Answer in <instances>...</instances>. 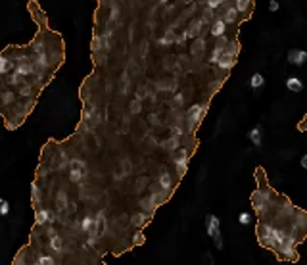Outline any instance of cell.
I'll list each match as a JSON object with an SVG mask.
<instances>
[{"label":"cell","instance_id":"6da1fadb","mask_svg":"<svg viewBox=\"0 0 307 265\" xmlns=\"http://www.w3.org/2000/svg\"><path fill=\"white\" fill-rule=\"evenodd\" d=\"M27 8L31 12V17L39 25V33L35 35V39L25 46L31 62L35 65V71L44 85H48L54 73L60 69V65L65 60V50H63V39L60 33H54L48 27V16L46 12L40 8L39 2L31 0L27 4Z\"/></svg>","mask_w":307,"mask_h":265},{"label":"cell","instance_id":"7a4b0ae2","mask_svg":"<svg viewBox=\"0 0 307 265\" xmlns=\"http://www.w3.org/2000/svg\"><path fill=\"white\" fill-rule=\"evenodd\" d=\"M87 163L81 160V158H71L69 167H67V177H69V183L73 185H79L81 181L87 177Z\"/></svg>","mask_w":307,"mask_h":265},{"label":"cell","instance_id":"3957f363","mask_svg":"<svg viewBox=\"0 0 307 265\" xmlns=\"http://www.w3.org/2000/svg\"><path fill=\"white\" fill-rule=\"evenodd\" d=\"M237 54H238V42H234V40L230 42V40H228L227 49L221 54L219 62L215 65H219V69H223V71H228L232 65L237 64Z\"/></svg>","mask_w":307,"mask_h":265},{"label":"cell","instance_id":"277c9868","mask_svg":"<svg viewBox=\"0 0 307 265\" xmlns=\"http://www.w3.org/2000/svg\"><path fill=\"white\" fill-rule=\"evenodd\" d=\"M205 115V106L204 104H194L188 108L186 112V131L188 133H194L196 127L200 125V121L204 119Z\"/></svg>","mask_w":307,"mask_h":265},{"label":"cell","instance_id":"5b68a950","mask_svg":"<svg viewBox=\"0 0 307 265\" xmlns=\"http://www.w3.org/2000/svg\"><path fill=\"white\" fill-rule=\"evenodd\" d=\"M205 231H207V236L215 240V246L219 250L223 248V240H221V231H219V219L215 215L205 217Z\"/></svg>","mask_w":307,"mask_h":265},{"label":"cell","instance_id":"8992f818","mask_svg":"<svg viewBox=\"0 0 307 265\" xmlns=\"http://www.w3.org/2000/svg\"><path fill=\"white\" fill-rule=\"evenodd\" d=\"M46 248H48V252L54 254L56 257H62L63 254H65V240L56 233L46 238Z\"/></svg>","mask_w":307,"mask_h":265},{"label":"cell","instance_id":"52a82bcc","mask_svg":"<svg viewBox=\"0 0 307 265\" xmlns=\"http://www.w3.org/2000/svg\"><path fill=\"white\" fill-rule=\"evenodd\" d=\"M188 150H184V148H177V150H173V161L175 165H177V173H179V177H182L184 173H186V167H188Z\"/></svg>","mask_w":307,"mask_h":265},{"label":"cell","instance_id":"ba28073f","mask_svg":"<svg viewBox=\"0 0 307 265\" xmlns=\"http://www.w3.org/2000/svg\"><path fill=\"white\" fill-rule=\"evenodd\" d=\"M17 92H16V88H10V87H6L2 92H0V113L4 112V110H8L10 106L14 104L17 100Z\"/></svg>","mask_w":307,"mask_h":265},{"label":"cell","instance_id":"9c48e42d","mask_svg":"<svg viewBox=\"0 0 307 265\" xmlns=\"http://www.w3.org/2000/svg\"><path fill=\"white\" fill-rule=\"evenodd\" d=\"M37 213H35V225H48V223H54L56 217H58V213H54V211H50V209L46 208H39L35 209Z\"/></svg>","mask_w":307,"mask_h":265},{"label":"cell","instance_id":"30bf717a","mask_svg":"<svg viewBox=\"0 0 307 265\" xmlns=\"http://www.w3.org/2000/svg\"><path fill=\"white\" fill-rule=\"evenodd\" d=\"M31 206L35 209L42 208V190H40L39 181H33L31 183Z\"/></svg>","mask_w":307,"mask_h":265},{"label":"cell","instance_id":"8fae6325","mask_svg":"<svg viewBox=\"0 0 307 265\" xmlns=\"http://www.w3.org/2000/svg\"><path fill=\"white\" fill-rule=\"evenodd\" d=\"M288 62H290L292 65L301 67L303 64H307V52L305 50H298V49L290 50V52H288Z\"/></svg>","mask_w":307,"mask_h":265},{"label":"cell","instance_id":"7c38bea8","mask_svg":"<svg viewBox=\"0 0 307 265\" xmlns=\"http://www.w3.org/2000/svg\"><path fill=\"white\" fill-rule=\"evenodd\" d=\"M67 204H69V200H67V192H65L63 188H60V190L56 192V213L62 215L63 211H67Z\"/></svg>","mask_w":307,"mask_h":265},{"label":"cell","instance_id":"4fadbf2b","mask_svg":"<svg viewBox=\"0 0 307 265\" xmlns=\"http://www.w3.org/2000/svg\"><path fill=\"white\" fill-rule=\"evenodd\" d=\"M33 263H37V265H54V263H58V257H56L54 254H42L40 250H37V256H35V259H33Z\"/></svg>","mask_w":307,"mask_h":265},{"label":"cell","instance_id":"5bb4252c","mask_svg":"<svg viewBox=\"0 0 307 265\" xmlns=\"http://www.w3.org/2000/svg\"><path fill=\"white\" fill-rule=\"evenodd\" d=\"M158 186L159 188H163V190H173V179H171V175H169V171H161L159 173V179H158Z\"/></svg>","mask_w":307,"mask_h":265},{"label":"cell","instance_id":"9a60e30c","mask_svg":"<svg viewBox=\"0 0 307 265\" xmlns=\"http://www.w3.org/2000/svg\"><path fill=\"white\" fill-rule=\"evenodd\" d=\"M96 227V215H87L81 221V231L85 234H92Z\"/></svg>","mask_w":307,"mask_h":265},{"label":"cell","instance_id":"2e32d148","mask_svg":"<svg viewBox=\"0 0 307 265\" xmlns=\"http://www.w3.org/2000/svg\"><path fill=\"white\" fill-rule=\"evenodd\" d=\"M225 31H227V21L223 19V17H219V19H215L213 21V25H211V35L213 37H223L225 35Z\"/></svg>","mask_w":307,"mask_h":265},{"label":"cell","instance_id":"e0dca14e","mask_svg":"<svg viewBox=\"0 0 307 265\" xmlns=\"http://www.w3.org/2000/svg\"><path fill=\"white\" fill-rule=\"evenodd\" d=\"M158 206H159V204L156 202V198H154V194H150L148 198H142V200H140V208L144 209L146 213H150V215H152V211L158 208Z\"/></svg>","mask_w":307,"mask_h":265},{"label":"cell","instance_id":"ac0fdd59","mask_svg":"<svg viewBox=\"0 0 307 265\" xmlns=\"http://www.w3.org/2000/svg\"><path fill=\"white\" fill-rule=\"evenodd\" d=\"M202 27H204V21H202V19H194V21L188 25V29H186V33H188V39H196V37H200Z\"/></svg>","mask_w":307,"mask_h":265},{"label":"cell","instance_id":"d6986e66","mask_svg":"<svg viewBox=\"0 0 307 265\" xmlns=\"http://www.w3.org/2000/svg\"><path fill=\"white\" fill-rule=\"evenodd\" d=\"M104 233H106V217L104 213H96V227H95V233L98 238H102Z\"/></svg>","mask_w":307,"mask_h":265},{"label":"cell","instance_id":"ffe728a7","mask_svg":"<svg viewBox=\"0 0 307 265\" xmlns=\"http://www.w3.org/2000/svg\"><path fill=\"white\" fill-rule=\"evenodd\" d=\"M148 219H150V213H133V217H131V223H133L136 229H142V227L148 223Z\"/></svg>","mask_w":307,"mask_h":265},{"label":"cell","instance_id":"44dd1931","mask_svg":"<svg viewBox=\"0 0 307 265\" xmlns=\"http://www.w3.org/2000/svg\"><path fill=\"white\" fill-rule=\"evenodd\" d=\"M286 87H288V90H292V92H299V90L303 88V83H301V79H298V77H288V79H286Z\"/></svg>","mask_w":307,"mask_h":265},{"label":"cell","instance_id":"7402d4cb","mask_svg":"<svg viewBox=\"0 0 307 265\" xmlns=\"http://www.w3.org/2000/svg\"><path fill=\"white\" fill-rule=\"evenodd\" d=\"M237 17H238V10H237V6H228V8L225 10V16H223V19L227 21V25L234 23V21H237Z\"/></svg>","mask_w":307,"mask_h":265},{"label":"cell","instance_id":"603a6c76","mask_svg":"<svg viewBox=\"0 0 307 265\" xmlns=\"http://www.w3.org/2000/svg\"><path fill=\"white\" fill-rule=\"evenodd\" d=\"M248 138H250V142H252V144L261 146V129L259 127L250 129V133H248Z\"/></svg>","mask_w":307,"mask_h":265},{"label":"cell","instance_id":"cb8c5ba5","mask_svg":"<svg viewBox=\"0 0 307 265\" xmlns=\"http://www.w3.org/2000/svg\"><path fill=\"white\" fill-rule=\"evenodd\" d=\"M204 50H205V40L202 39V37H196V39H194V44H192V54H194V56H200Z\"/></svg>","mask_w":307,"mask_h":265},{"label":"cell","instance_id":"d4e9b609","mask_svg":"<svg viewBox=\"0 0 307 265\" xmlns=\"http://www.w3.org/2000/svg\"><path fill=\"white\" fill-rule=\"evenodd\" d=\"M263 85H265V79H263V75H261V73H255V75H252V79H250V87H252L253 90L261 88Z\"/></svg>","mask_w":307,"mask_h":265},{"label":"cell","instance_id":"484cf974","mask_svg":"<svg viewBox=\"0 0 307 265\" xmlns=\"http://www.w3.org/2000/svg\"><path fill=\"white\" fill-rule=\"evenodd\" d=\"M175 40H177V37H175V33H173V29H169V31L159 39V44L161 46H169V44H173Z\"/></svg>","mask_w":307,"mask_h":265},{"label":"cell","instance_id":"4316f807","mask_svg":"<svg viewBox=\"0 0 307 265\" xmlns=\"http://www.w3.org/2000/svg\"><path fill=\"white\" fill-rule=\"evenodd\" d=\"M234 6H237L238 14H246L252 6V0H234Z\"/></svg>","mask_w":307,"mask_h":265},{"label":"cell","instance_id":"83f0119b","mask_svg":"<svg viewBox=\"0 0 307 265\" xmlns=\"http://www.w3.org/2000/svg\"><path fill=\"white\" fill-rule=\"evenodd\" d=\"M161 146H163V148H167L169 152H173V150H177V148H179V137H169V140L161 142Z\"/></svg>","mask_w":307,"mask_h":265},{"label":"cell","instance_id":"f1b7e54d","mask_svg":"<svg viewBox=\"0 0 307 265\" xmlns=\"http://www.w3.org/2000/svg\"><path fill=\"white\" fill-rule=\"evenodd\" d=\"M119 17V6L115 4V2H111L110 6V21H115Z\"/></svg>","mask_w":307,"mask_h":265},{"label":"cell","instance_id":"f546056e","mask_svg":"<svg viewBox=\"0 0 307 265\" xmlns=\"http://www.w3.org/2000/svg\"><path fill=\"white\" fill-rule=\"evenodd\" d=\"M238 221H240L242 225H250V223H252V215H250V213H240V215H238Z\"/></svg>","mask_w":307,"mask_h":265},{"label":"cell","instance_id":"4dcf8cb0","mask_svg":"<svg viewBox=\"0 0 307 265\" xmlns=\"http://www.w3.org/2000/svg\"><path fill=\"white\" fill-rule=\"evenodd\" d=\"M211 17H213V8H209V6H205L204 16H202V21H204V23H207V21H209Z\"/></svg>","mask_w":307,"mask_h":265},{"label":"cell","instance_id":"1f68e13d","mask_svg":"<svg viewBox=\"0 0 307 265\" xmlns=\"http://www.w3.org/2000/svg\"><path fill=\"white\" fill-rule=\"evenodd\" d=\"M142 110V104H140V100L136 98V100H133V104H131V113H138Z\"/></svg>","mask_w":307,"mask_h":265},{"label":"cell","instance_id":"d6a6232c","mask_svg":"<svg viewBox=\"0 0 307 265\" xmlns=\"http://www.w3.org/2000/svg\"><path fill=\"white\" fill-rule=\"evenodd\" d=\"M10 213V204L6 200H2V204H0V215H8Z\"/></svg>","mask_w":307,"mask_h":265},{"label":"cell","instance_id":"836d02e7","mask_svg":"<svg viewBox=\"0 0 307 265\" xmlns=\"http://www.w3.org/2000/svg\"><path fill=\"white\" fill-rule=\"evenodd\" d=\"M205 2V6H209V8H219L221 4H223V0H204Z\"/></svg>","mask_w":307,"mask_h":265},{"label":"cell","instance_id":"e575fe53","mask_svg":"<svg viewBox=\"0 0 307 265\" xmlns=\"http://www.w3.org/2000/svg\"><path fill=\"white\" fill-rule=\"evenodd\" d=\"M171 137H179V138L182 137V129L179 127V125H173V127H171Z\"/></svg>","mask_w":307,"mask_h":265},{"label":"cell","instance_id":"d590c367","mask_svg":"<svg viewBox=\"0 0 307 265\" xmlns=\"http://www.w3.org/2000/svg\"><path fill=\"white\" fill-rule=\"evenodd\" d=\"M182 102H184V97H182L181 92H179V94H175L173 104H175V106H182Z\"/></svg>","mask_w":307,"mask_h":265},{"label":"cell","instance_id":"8d00e7d4","mask_svg":"<svg viewBox=\"0 0 307 265\" xmlns=\"http://www.w3.org/2000/svg\"><path fill=\"white\" fill-rule=\"evenodd\" d=\"M278 8H280V6H278L276 0H271V2H269V10H271V12H278Z\"/></svg>","mask_w":307,"mask_h":265},{"label":"cell","instance_id":"74e56055","mask_svg":"<svg viewBox=\"0 0 307 265\" xmlns=\"http://www.w3.org/2000/svg\"><path fill=\"white\" fill-rule=\"evenodd\" d=\"M123 173H131V161L123 160Z\"/></svg>","mask_w":307,"mask_h":265},{"label":"cell","instance_id":"f35d334b","mask_svg":"<svg viewBox=\"0 0 307 265\" xmlns=\"http://www.w3.org/2000/svg\"><path fill=\"white\" fill-rule=\"evenodd\" d=\"M144 97H146V88L140 87V88H138V92H136V98H138V100H142Z\"/></svg>","mask_w":307,"mask_h":265},{"label":"cell","instance_id":"ab89813d","mask_svg":"<svg viewBox=\"0 0 307 265\" xmlns=\"http://www.w3.org/2000/svg\"><path fill=\"white\" fill-rule=\"evenodd\" d=\"M299 163H301V167H303V169L307 171V154L303 156V158H301V161H299Z\"/></svg>","mask_w":307,"mask_h":265},{"label":"cell","instance_id":"60d3db41","mask_svg":"<svg viewBox=\"0 0 307 265\" xmlns=\"http://www.w3.org/2000/svg\"><path fill=\"white\" fill-rule=\"evenodd\" d=\"M134 242H136V244H140V242H144V236H142L140 233L136 234V238H134Z\"/></svg>","mask_w":307,"mask_h":265},{"label":"cell","instance_id":"b9f144b4","mask_svg":"<svg viewBox=\"0 0 307 265\" xmlns=\"http://www.w3.org/2000/svg\"><path fill=\"white\" fill-rule=\"evenodd\" d=\"M184 2H186V4H190V2H194V0H184Z\"/></svg>","mask_w":307,"mask_h":265},{"label":"cell","instance_id":"7bdbcfd3","mask_svg":"<svg viewBox=\"0 0 307 265\" xmlns=\"http://www.w3.org/2000/svg\"><path fill=\"white\" fill-rule=\"evenodd\" d=\"M305 123H307V115H305ZM299 125H301V123H299Z\"/></svg>","mask_w":307,"mask_h":265},{"label":"cell","instance_id":"ee69618b","mask_svg":"<svg viewBox=\"0 0 307 265\" xmlns=\"http://www.w3.org/2000/svg\"><path fill=\"white\" fill-rule=\"evenodd\" d=\"M0 204H2V198H0Z\"/></svg>","mask_w":307,"mask_h":265}]
</instances>
